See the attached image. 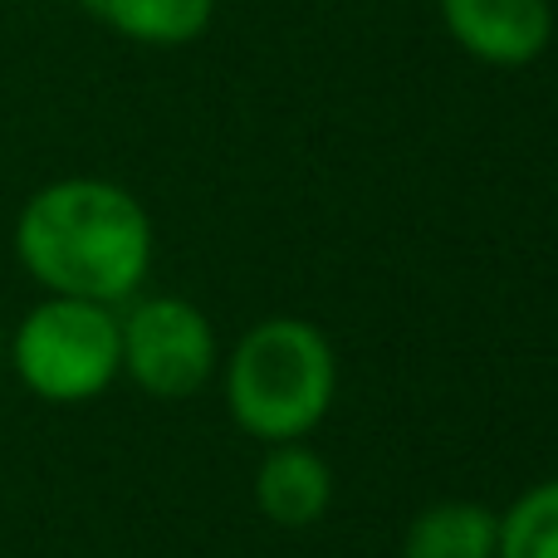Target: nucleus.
I'll list each match as a JSON object with an SVG mask.
<instances>
[{"mask_svg":"<svg viewBox=\"0 0 558 558\" xmlns=\"http://www.w3.org/2000/svg\"><path fill=\"white\" fill-rule=\"evenodd\" d=\"M15 255L49 294L123 304L153 265V221L118 182L64 177L25 202Z\"/></svg>","mask_w":558,"mask_h":558,"instance_id":"f257e3e1","label":"nucleus"},{"mask_svg":"<svg viewBox=\"0 0 558 558\" xmlns=\"http://www.w3.org/2000/svg\"><path fill=\"white\" fill-rule=\"evenodd\" d=\"M333 348L308 318H265L226 363V402L255 441H304L333 407Z\"/></svg>","mask_w":558,"mask_h":558,"instance_id":"f03ea898","label":"nucleus"},{"mask_svg":"<svg viewBox=\"0 0 558 558\" xmlns=\"http://www.w3.org/2000/svg\"><path fill=\"white\" fill-rule=\"evenodd\" d=\"M20 383L45 402H88L123 373L113 304L49 294L25 314L10 343Z\"/></svg>","mask_w":558,"mask_h":558,"instance_id":"7ed1b4c3","label":"nucleus"},{"mask_svg":"<svg viewBox=\"0 0 558 558\" xmlns=\"http://www.w3.org/2000/svg\"><path fill=\"white\" fill-rule=\"evenodd\" d=\"M123 373L153 397H192L216 373V333L186 299L157 294L118 318Z\"/></svg>","mask_w":558,"mask_h":558,"instance_id":"20e7f679","label":"nucleus"},{"mask_svg":"<svg viewBox=\"0 0 558 558\" xmlns=\"http://www.w3.org/2000/svg\"><path fill=\"white\" fill-rule=\"evenodd\" d=\"M441 20L465 54L500 69L530 64L554 39L549 0H441Z\"/></svg>","mask_w":558,"mask_h":558,"instance_id":"39448f33","label":"nucleus"},{"mask_svg":"<svg viewBox=\"0 0 558 558\" xmlns=\"http://www.w3.org/2000/svg\"><path fill=\"white\" fill-rule=\"evenodd\" d=\"M255 505L279 530H308L333 505V471L308 446L279 441L255 471Z\"/></svg>","mask_w":558,"mask_h":558,"instance_id":"423d86ee","label":"nucleus"},{"mask_svg":"<svg viewBox=\"0 0 558 558\" xmlns=\"http://www.w3.org/2000/svg\"><path fill=\"white\" fill-rule=\"evenodd\" d=\"M500 514L475 500H441L407 530L402 558H495Z\"/></svg>","mask_w":558,"mask_h":558,"instance_id":"0eeeda50","label":"nucleus"},{"mask_svg":"<svg viewBox=\"0 0 558 558\" xmlns=\"http://www.w3.org/2000/svg\"><path fill=\"white\" fill-rule=\"evenodd\" d=\"M94 10L137 45H192L211 25L216 0H98Z\"/></svg>","mask_w":558,"mask_h":558,"instance_id":"6e6552de","label":"nucleus"},{"mask_svg":"<svg viewBox=\"0 0 558 558\" xmlns=\"http://www.w3.org/2000/svg\"><path fill=\"white\" fill-rule=\"evenodd\" d=\"M495 558H558V475L530 485L500 514Z\"/></svg>","mask_w":558,"mask_h":558,"instance_id":"1a4fd4ad","label":"nucleus"},{"mask_svg":"<svg viewBox=\"0 0 558 558\" xmlns=\"http://www.w3.org/2000/svg\"><path fill=\"white\" fill-rule=\"evenodd\" d=\"M0 357H5V333H0Z\"/></svg>","mask_w":558,"mask_h":558,"instance_id":"9d476101","label":"nucleus"},{"mask_svg":"<svg viewBox=\"0 0 558 558\" xmlns=\"http://www.w3.org/2000/svg\"><path fill=\"white\" fill-rule=\"evenodd\" d=\"M84 5H98V0H84Z\"/></svg>","mask_w":558,"mask_h":558,"instance_id":"9b49d317","label":"nucleus"}]
</instances>
